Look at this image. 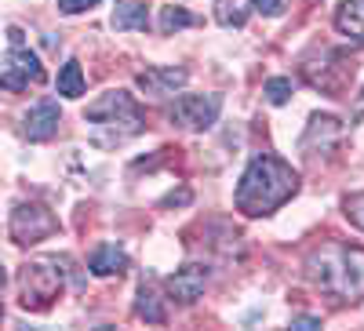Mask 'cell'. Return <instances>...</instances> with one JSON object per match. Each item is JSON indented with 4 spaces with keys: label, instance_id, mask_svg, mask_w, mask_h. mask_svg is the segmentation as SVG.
Masks as SVG:
<instances>
[{
    "label": "cell",
    "instance_id": "cell-6",
    "mask_svg": "<svg viewBox=\"0 0 364 331\" xmlns=\"http://www.w3.org/2000/svg\"><path fill=\"white\" fill-rule=\"evenodd\" d=\"M55 229H58L55 215L44 212L41 204H18L11 212V237H15V244H37V240L51 237Z\"/></svg>",
    "mask_w": 364,
    "mask_h": 331
},
{
    "label": "cell",
    "instance_id": "cell-11",
    "mask_svg": "<svg viewBox=\"0 0 364 331\" xmlns=\"http://www.w3.org/2000/svg\"><path fill=\"white\" fill-rule=\"evenodd\" d=\"M336 26L350 40L364 44V0H343L339 11H336Z\"/></svg>",
    "mask_w": 364,
    "mask_h": 331
},
{
    "label": "cell",
    "instance_id": "cell-10",
    "mask_svg": "<svg viewBox=\"0 0 364 331\" xmlns=\"http://www.w3.org/2000/svg\"><path fill=\"white\" fill-rule=\"evenodd\" d=\"M22 131H26V139H33V142H48L58 131V106L55 102L33 106L26 113V120H22Z\"/></svg>",
    "mask_w": 364,
    "mask_h": 331
},
{
    "label": "cell",
    "instance_id": "cell-8",
    "mask_svg": "<svg viewBox=\"0 0 364 331\" xmlns=\"http://www.w3.org/2000/svg\"><path fill=\"white\" fill-rule=\"evenodd\" d=\"M204 288H208V269L197 266V262L175 269V277H168V295L175 303H197L204 295Z\"/></svg>",
    "mask_w": 364,
    "mask_h": 331
},
{
    "label": "cell",
    "instance_id": "cell-16",
    "mask_svg": "<svg viewBox=\"0 0 364 331\" xmlns=\"http://www.w3.org/2000/svg\"><path fill=\"white\" fill-rule=\"evenodd\" d=\"M193 26V15L186 8H161V33H171V29H186Z\"/></svg>",
    "mask_w": 364,
    "mask_h": 331
},
{
    "label": "cell",
    "instance_id": "cell-24",
    "mask_svg": "<svg viewBox=\"0 0 364 331\" xmlns=\"http://www.w3.org/2000/svg\"><path fill=\"white\" fill-rule=\"evenodd\" d=\"M4 281H8V273H4V262H0V288H4Z\"/></svg>",
    "mask_w": 364,
    "mask_h": 331
},
{
    "label": "cell",
    "instance_id": "cell-9",
    "mask_svg": "<svg viewBox=\"0 0 364 331\" xmlns=\"http://www.w3.org/2000/svg\"><path fill=\"white\" fill-rule=\"evenodd\" d=\"M182 84H186V70H175V66H154V70L139 73V87L146 95H154V99L175 95Z\"/></svg>",
    "mask_w": 364,
    "mask_h": 331
},
{
    "label": "cell",
    "instance_id": "cell-25",
    "mask_svg": "<svg viewBox=\"0 0 364 331\" xmlns=\"http://www.w3.org/2000/svg\"><path fill=\"white\" fill-rule=\"evenodd\" d=\"M0 317H4V303H0Z\"/></svg>",
    "mask_w": 364,
    "mask_h": 331
},
{
    "label": "cell",
    "instance_id": "cell-5",
    "mask_svg": "<svg viewBox=\"0 0 364 331\" xmlns=\"http://www.w3.org/2000/svg\"><path fill=\"white\" fill-rule=\"evenodd\" d=\"M223 99L219 95H178L168 109V120L186 131H204L219 120Z\"/></svg>",
    "mask_w": 364,
    "mask_h": 331
},
{
    "label": "cell",
    "instance_id": "cell-3",
    "mask_svg": "<svg viewBox=\"0 0 364 331\" xmlns=\"http://www.w3.org/2000/svg\"><path fill=\"white\" fill-rule=\"evenodd\" d=\"M84 120H87L91 142L102 146V149L124 146L135 135H142V128H146L142 109L128 92H106L102 99H95L84 109Z\"/></svg>",
    "mask_w": 364,
    "mask_h": 331
},
{
    "label": "cell",
    "instance_id": "cell-15",
    "mask_svg": "<svg viewBox=\"0 0 364 331\" xmlns=\"http://www.w3.org/2000/svg\"><path fill=\"white\" fill-rule=\"evenodd\" d=\"M135 310H139V317L149 320V324H164V306L157 303V291L149 288V284L139 288V303H135Z\"/></svg>",
    "mask_w": 364,
    "mask_h": 331
},
{
    "label": "cell",
    "instance_id": "cell-19",
    "mask_svg": "<svg viewBox=\"0 0 364 331\" xmlns=\"http://www.w3.org/2000/svg\"><path fill=\"white\" fill-rule=\"evenodd\" d=\"M215 18H219L223 26H240V22H245V15L237 11V0H219V11H215Z\"/></svg>",
    "mask_w": 364,
    "mask_h": 331
},
{
    "label": "cell",
    "instance_id": "cell-2",
    "mask_svg": "<svg viewBox=\"0 0 364 331\" xmlns=\"http://www.w3.org/2000/svg\"><path fill=\"white\" fill-rule=\"evenodd\" d=\"M306 277L339 303H357L364 298V248L339 244V240L321 244L306 259Z\"/></svg>",
    "mask_w": 364,
    "mask_h": 331
},
{
    "label": "cell",
    "instance_id": "cell-4",
    "mask_svg": "<svg viewBox=\"0 0 364 331\" xmlns=\"http://www.w3.org/2000/svg\"><path fill=\"white\" fill-rule=\"evenodd\" d=\"M55 266L58 262H51V259L26 262L22 277H18L26 310H44V306H51V298H58V291H63V269H55Z\"/></svg>",
    "mask_w": 364,
    "mask_h": 331
},
{
    "label": "cell",
    "instance_id": "cell-13",
    "mask_svg": "<svg viewBox=\"0 0 364 331\" xmlns=\"http://www.w3.org/2000/svg\"><path fill=\"white\" fill-rule=\"evenodd\" d=\"M91 273L95 277H113V273H120V266H124V251H120L117 244H102L95 255H91Z\"/></svg>",
    "mask_w": 364,
    "mask_h": 331
},
{
    "label": "cell",
    "instance_id": "cell-21",
    "mask_svg": "<svg viewBox=\"0 0 364 331\" xmlns=\"http://www.w3.org/2000/svg\"><path fill=\"white\" fill-rule=\"evenodd\" d=\"M255 11L259 15H281L284 11V0H255Z\"/></svg>",
    "mask_w": 364,
    "mask_h": 331
},
{
    "label": "cell",
    "instance_id": "cell-1",
    "mask_svg": "<svg viewBox=\"0 0 364 331\" xmlns=\"http://www.w3.org/2000/svg\"><path fill=\"white\" fill-rule=\"evenodd\" d=\"M299 190V175L269 153H259L248 171L240 175L237 186V207L245 215H273L284 200H291V193Z\"/></svg>",
    "mask_w": 364,
    "mask_h": 331
},
{
    "label": "cell",
    "instance_id": "cell-18",
    "mask_svg": "<svg viewBox=\"0 0 364 331\" xmlns=\"http://www.w3.org/2000/svg\"><path fill=\"white\" fill-rule=\"evenodd\" d=\"M346 219L357 226V229H364V193H353V197H346Z\"/></svg>",
    "mask_w": 364,
    "mask_h": 331
},
{
    "label": "cell",
    "instance_id": "cell-23",
    "mask_svg": "<svg viewBox=\"0 0 364 331\" xmlns=\"http://www.w3.org/2000/svg\"><path fill=\"white\" fill-rule=\"evenodd\" d=\"M164 204H190V190H178V193H168Z\"/></svg>",
    "mask_w": 364,
    "mask_h": 331
},
{
    "label": "cell",
    "instance_id": "cell-12",
    "mask_svg": "<svg viewBox=\"0 0 364 331\" xmlns=\"http://www.w3.org/2000/svg\"><path fill=\"white\" fill-rule=\"evenodd\" d=\"M149 15H146V4H139V0H117L113 8V29H146Z\"/></svg>",
    "mask_w": 364,
    "mask_h": 331
},
{
    "label": "cell",
    "instance_id": "cell-22",
    "mask_svg": "<svg viewBox=\"0 0 364 331\" xmlns=\"http://www.w3.org/2000/svg\"><path fill=\"white\" fill-rule=\"evenodd\" d=\"M291 327H299V331H314V327H321V317H295Z\"/></svg>",
    "mask_w": 364,
    "mask_h": 331
},
{
    "label": "cell",
    "instance_id": "cell-14",
    "mask_svg": "<svg viewBox=\"0 0 364 331\" xmlns=\"http://www.w3.org/2000/svg\"><path fill=\"white\" fill-rule=\"evenodd\" d=\"M58 95L63 99H80L84 95V73H80L77 58H70V63L63 66V73H58Z\"/></svg>",
    "mask_w": 364,
    "mask_h": 331
},
{
    "label": "cell",
    "instance_id": "cell-17",
    "mask_svg": "<svg viewBox=\"0 0 364 331\" xmlns=\"http://www.w3.org/2000/svg\"><path fill=\"white\" fill-rule=\"evenodd\" d=\"M262 92H266V99H269L273 106H284V102L291 99V80H288V77H269Z\"/></svg>",
    "mask_w": 364,
    "mask_h": 331
},
{
    "label": "cell",
    "instance_id": "cell-20",
    "mask_svg": "<svg viewBox=\"0 0 364 331\" xmlns=\"http://www.w3.org/2000/svg\"><path fill=\"white\" fill-rule=\"evenodd\" d=\"M99 0H58V8H63L66 15H80V11H87V8H95Z\"/></svg>",
    "mask_w": 364,
    "mask_h": 331
},
{
    "label": "cell",
    "instance_id": "cell-7",
    "mask_svg": "<svg viewBox=\"0 0 364 331\" xmlns=\"http://www.w3.org/2000/svg\"><path fill=\"white\" fill-rule=\"evenodd\" d=\"M41 80H44L41 58L26 44H15L11 55H8V63H4V73H0V87H4V92H22V87L41 84Z\"/></svg>",
    "mask_w": 364,
    "mask_h": 331
}]
</instances>
